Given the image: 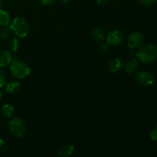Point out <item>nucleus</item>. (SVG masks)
<instances>
[{
  "label": "nucleus",
  "instance_id": "obj_21",
  "mask_svg": "<svg viewBox=\"0 0 157 157\" xmlns=\"http://www.w3.org/2000/svg\"><path fill=\"white\" fill-rule=\"evenodd\" d=\"M55 0H41V2L43 6H51L53 4Z\"/></svg>",
  "mask_w": 157,
  "mask_h": 157
},
{
  "label": "nucleus",
  "instance_id": "obj_19",
  "mask_svg": "<svg viewBox=\"0 0 157 157\" xmlns=\"http://www.w3.org/2000/svg\"><path fill=\"white\" fill-rule=\"evenodd\" d=\"M150 139L153 141H155V142H157V126L154 127L153 130L150 132Z\"/></svg>",
  "mask_w": 157,
  "mask_h": 157
},
{
  "label": "nucleus",
  "instance_id": "obj_23",
  "mask_svg": "<svg viewBox=\"0 0 157 157\" xmlns=\"http://www.w3.org/2000/svg\"><path fill=\"white\" fill-rule=\"evenodd\" d=\"M128 55L131 58H133L134 57H136V52H135V49H131V51H130V52H129Z\"/></svg>",
  "mask_w": 157,
  "mask_h": 157
},
{
  "label": "nucleus",
  "instance_id": "obj_20",
  "mask_svg": "<svg viewBox=\"0 0 157 157\" xmlns=\"http://www.w3.org/2000/svg\"><path fill=\"white\" fill-rule=\"evenodd\" d=\"M140 3L144 6H150V5L153 4L156 0H138Z\"/></svg>",
  "mask_w": 157,
  "mask_h": 157
},
{
  "label": "nucleus",
  "instance_id": "obj_3",
  "mask_svg": "<svg viewBox=\"0 0 157 157\" xmlns=\"http://www.w3.org/2000/svg\"><path fill=\"white\" fill-rule=\"evenodd\" d=\"M9 27L11 31L19 38H25L29 32V23L22 17H15L11 22Z\"/></svg>",
  "mask_w": 157,
  "mask_h": 157
},
{
  "label": "nucleus",
  "instance_id": "obj_25",
  "mask_svg": "<svg viewBox=\"0 0 157 157\" xmlns=\"http://www.w3.org/2000/svg\"><path fill=\"white\" fill-rule=\"evenodd\" d=\"M4 144H5L4 140H3L1 136H0V149L2 148L3 146H4Z\"/></svg>",
  "mask_w": 157,
  "mask_h": 157
},
{
  "label": "nucleus",
  "instance_id": "obj_28",
  "mask_svg": "<svg viewBox=\"0 0 157 157\" xmlns=\"http://www.w3.org/2000/svg\"><path fill=\"white\" fill-rule=\"evenodd\" d=\"M2 98V93H1V91H0V99H1Z\"/></svg>",
  "mask_w": 157,
  "mask_h": 157
},
{
  "label": "nucleus",
  "instance_id": "obj_5",
  "mask_svg": "<svg viewBox=\"0 0 157 157\" xmlns=\"http://www.w3.org/2000/svg\"><path fill=\"white\" fill-rule=\"evenodd\" d=\"M136 81L138 84L144 87L152 85L154 81V77L150 72L146 71H139L136 73Z\"/></svg>",
  "mask_w": 157,
  "mask_h": 157
},
{
  "label": "nucleus",
  "instance_id": "obj_12",
  "mask_svg": "<svg viewBox=\"0 0 157 157\" xmlns=\"http://www.w3.org/2000/svg\"><path fill=\"white\" fill-rule=\"evenodd\" d=\"M91 36L94 41L97 42H101L104 39V32L99 28H94L91 32Z\"/></svg>",
  "mask_w": 157,
  "mask_h": 157
},
{
  "label": "nucleus",
  "instance_id": "obj_6",
  "mask_svg": "<svg viewBox=\"0 0 157 157\" xmlns=\"http://www.w3.org/2000/svg\"><path fill=\"white\" fill-rule=\"evenodd\" d=\"M144 41V37L142 33L139 32H134L130 34L127 38V44L130 49L139 48L142 46Z\"/></svg>",
  "mask_w": 157,
  "mask_h": 157
},
{
  "label": "nucleus",
  "instance_id": "obj_18",
  "mask_svg": "<svg viewBox=\"0 0 157 157\" xmlns=\"http://www.w3.org/2000/svg\"><path fill=\"white\" fill-rule=\"evenodd\" d=\"M6 82H7V75L2 69L0 68V88L4 87Z\"/></svg>",
  "mask_w": 157,
  "mask_h": 157
},
{
  "label": "nucleus",
  "instance_id": "obj_24",
  "mask_svg": "<svg viewBox=\"0 0 157 157\" xmlns=\"http://www.w3.org/2000/svg\"><path fill=\"white\" fill-rule=\"evenodd\" d=\"M108 1H109V0H96L97 2H98V4H100V5L105 4V3H107Z\"/></svg>",
  "mask_w": 157,
  "mask_h": 157
},
{
  "label": "nucleus",
  "instance_id": "obj_8",
  "mask_svg": "<svg viewBox=\"0 0 157 157\" xmlns=\"http://www.w3.org/2000/svg\"><path fill=\"white\" fill-rule=\"evenodd\" d=\"M12 61V56L9 51H0V67L9 65Z\"/></svg>",
  "mask_w": 157,
  "mask_h": 157
},
{
  "label": "nucleus",
  "instance_id": "obj_27",
  "mask_svg": "<svg viewBox=\"0 0 157 157\" xmlns=\"http://www.w3.org/2000/svg\"><path fill=\"white\" fill-rule=\"evenodd\" d=\"M3 6V0H0V9L2 8Z\"/></svg>",
  "mask_w": 157,
  "mask_h": 157
},
{
  "label": "nucleus",
  "instance_id": "obj_1",
  "mask_svg": "<svg viewBox=\"0 0 157 157\" xmlns=\"http://www.w3.org/2000/svg\"><path fill=\"white\" fill-rule=\"evenodd\" d=\"M136 58L141 62L150 64L157 58V46L154 44H146L139 48Z\"/></svg>",
  "mask_w": 157,
  "mask_h": 157
},
{
  "label": "nucleus",
  "instance_id": "obj_2",
  "mask_svg": "<svg viewBox=\"0 0 157 157\" xmlns=\"http://www.w3.org/2000/svg\"><path fill=\"white\" fill-rule=\"evenodd\" d=\"M10 72L15 78L18 79H23L30 75L31 69L24 61L15 59L11 62Z\"/></svg>",
  "mask_w": 157,
  "mask_h": 157
},
{
  "label": "nucleus",
  "instance_id": "obj_17",
  "mask_svg": "<svg viewBox=\"0 0 157 157\" xmlns=\"http://www.w3.org/2000/svg\"><path fill=\"white\" fill-rule=\"evenodd\" d=\"M11 32L12 31H11L10 27H8V25L3 26L0 29V38L1 39H6L10 35Z\"/></svg>",
  "mask_w": 157,
  "mask_h": 157
},
{
  "label": "nucleus",
  "instance_id": "obj_29",
  "mask_svg": "<svg viewBox=\"0 0 157 157\" xmlns=\"http://www.w3.org/2000/svg\"><path fill=\"white\" fill-rule=\"evenodd\" d=\"M118 1H123V0H118Z\"/></svg>",
  "mask_w": 157,
  "mask_h": 157
},
{
  "label": "nucleus",
  "instance_id": "obj_13",
  "mask_svg": "<svg viewBox=\"0 0 157 157\" xmlns=\"http://www.w3.org/2000/svg\"><path fill=\"white\" fill-rule=\"evenodd\" d=\"M75 151V147L71 144H67L60 149L58 154L61 156H69Z\"/></svg>",
  "mask_w": 157,
  "mask_h": 157
},
{
  "label": "nucleus",
  "instance_id": "obj_11",
  "mask_svg": "<svg viewBox=\"0 0 157 157\" xmlns=\"http://www.w3.org/2000/svg\"><path fill=\"white\" fill-rule=\"evenodd\" d=\"M138 65H139V64H138L137 60L132 58L126 63L124 69H125V71L127 73H133V72L136 71V69L138 68Z\"/></svg>",
  "mask_w": 157,
  "mask_h": 157
},
{
  "label": "nucleus",
  "instance_id": "obj_9",
  "mask_svg": "<svg viewBox=\"0 0 157 157\" xmlns=\"http://www.w3.org/2000/svg\"><path fill=\"white\" fill-rule=\"evenodd\" d=\"M21 89V84L18 81H12L8 83L6 86V91L9 94H15Z\"/></svg>",
  "mask_w": 157,
  "mask_h": 157
},
{
  "label": "nucleus",
  "instance_id": "obj_10",
  "mask_svg": "<svg viewBox=\"0 0 157 157\" xmlns=\"http://www.w3.org/2000/svg\"><path fill=\"white\" fill-rule=\"evenodd\" d=\"M122 67V61L119 58H114L108 64V69L111 73L118 72Z\"/></svg>",
  "mask_w": 157,
  "mask_h": 157
},
{
  "label": "nucleus",
  "instance_id": "obj_26",
  "mask_svg": "<svg viewBox=\"0 0 157 157\" xmlns=\"http://www.w3.org/2000/svg\"><path fill=\"white\" fill-rule=\"evenodd\" d=\"M59 2H61V4H66V3L68 2V0H58Z\"/></svg>",
  "mask_w": 157,
  "mask_h": 157
},
{
  "label": "nucleus",
  "instance_id": "obj_15",
  "mask_svg": "<svg viewBox=\"0 0 157 157\" xmlns=\"http://www.w3.org/2000/svg\"><path fill=\"white\" fill-rule=\"evenodd\" d=\"M14 113V108L10 104H4L1 108V113L4 117L10 118Z\"/></svg>",
  "mask_w": 157,
  "mask_h": 157
},
{
  "label": "nucleus",
  "instance_id": "obj_4",
  "mask_svg": "<svg viewBox=\"0 0 157 157\" xmlns=\"http://www.w3.org/2000/svg\"><path fill=\"white\" fill-rule=\"evenodd\" d=\"M8 126H9V130L10 133L15 137H21L25 133V123L20 117L12 118L9 122Z\"/></svg>",
  "mask_w": 157,
  "mask_h": 157
},
{
  "label": "nucleus",
  "instance_id": "obj_16",
  "mask_svg": "<svg viewBox=\"0 0 157 157\" xmlns=\"http://www.w3.org/2000/svg\"><path fill=\"white\" fill-rule=\"evenodd\" d=\"M19 48V41L17 38H12L9 42V49L10 52H15Z\"/></svg>",
  "mask_w": 157,
  "mask_h": 157
},
{
  "label": "nucleus",
  "instance_id": "obj_7",
  "mask_svg": "<svg viewBox=\"0 0 157 157\" xmlns=\"http://www.w3.org/2000/svg\"><path fill=\"white\" fill-rule=\"evenodd\" d=\"M106 40H107V44L113 46L120 45L121 44H122L124 40V34L119 30L110 31L107 34Z\"/></svg>",
  "mask_w": 157,
  "mask_h": 157
},
{
  "label": "nucleus",
  "instance_id": "obj_14",
  "mask_svg": "<svg viewBox=\"0 0 157 157\" xmlns=\"http://www.w3.org/2000/svg\"><path fill=\"white\" fill-rule=\"evenodd\" d=\"M10 24V15L6 11L0 9V25L6 26Z\"/></svg>",
  "mask_w": 157,
  "mask_h": 157
},
{
  "label": "nucleus",
  "instance_id": "obj_22",
  "mask_svg": "<svg viewBox=\"0 0 157 157\" xmlns=\"http://www.w3.org/2000/svg\"><path fill=\"white\" fill-rule=\"evenodd\" d=\"M100 48H101V51L103 52H106L108 49V45H107V43H103V44H101L100 46Z\"/></svg>",
  "mask_w": 157,
  "mask_h": 157
}]
</instances>
